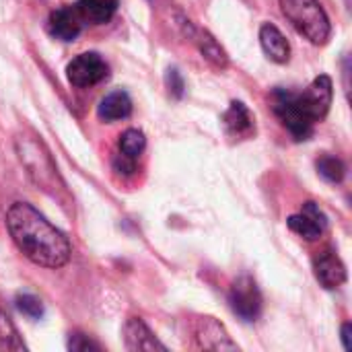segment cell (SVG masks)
Instances as JSON below:
<instances>
[{"label":"cell","instance_id":"obj_6","mask_svg":"<svg viewBox=\"0 0 352 352\" xmlns=\"http://www.w3.org/2000/svg\"><path fill=\"white\" fill-rule=\"evenodd\" d=\"M229 303L237 318L243 322H256L262 314V295L254 278L241 276L229 291Z\"/></svg>","mask_w":352,"mask_h":352},{"label":"cell","instance_id":"obj_10","mask_svg":"<svg viewBox=\"0 0 352 352\" xmlns=\"http://www.w3.org/2000/svg\"><path fill=\"white\" fill-rule=\"evenodd\" d=\"M196 340L200 349L206 351H237V344L229 338L223 324L214 318H200L196 326Z\"/></svg>","mask_w":352,"mask_h":352},{"label":"cell","instance_id":"obj_22","mask_svg":"<svg viewBox=\"0 0 352 352\" xmlns=\"http://www.w3.org/2000/svg\"><path fill=\"white\" fill-rule=\"evenodd\" d=\"M165 80H167L169 95H171L173 99H182L184 93H186V82H184V76L179 74V70H177V68H169Z\"/></svg>","mask_w":352,"mask_h":352},{"label":"cell","instance_id":"obj_20","mask_svg":"<svg viewBox=\"0 0 352 352\" xmlns=\"http://www.w3.org/2000/svg\"><path fill=\"white\" fill-rule=\"evenodd\" d=\"M16 309L31 320L43 318V303L33 295H19L16 297Z\"/></svg>","mask_w":352,"mask_h":352},{"label":"cell","instance_id":"obj_9","mask_svg":"<svg viewBox=\"0 0 352 352\" xmlns=\"http://www.w3.org/2000/svg\"><path fill=\"white\" fill-rule=\"evenodd\" d=\"M314 274L324 289H338L346 280V268L332 250H324L314 258Z\"/></svg>","mask_w":352,"mask_h":352},{"label":"cell","instance_id":"obj_18","mask_svg":"<svg viewBox=\"0 0 352 352\" xmlns=\"http://www.w3.org/2000/svg\"><path fill=\"white\" fill-rule=\"evenodd\" d=\"M316 167H318V173H320L326 182H330V184H340V182L344 179V173H346L344 163H342L338 157H332V155L320 157L318 163H316Z\"/></svg>","mask_w":352,"mask_h":352},{"label":"cell","instance_id":"obj_3","mask_svg":"<svg viewBox=\"0 0 352 352\" xmlns=\"http://www.w3.org/2000/svg\"><path fill=\"white\" fill-rule=\"evenodd\" d=\"M16 151H19L21 163L27 167V173L31 175V179L37 186H41L43 190H56L58 171L54 167L50 153L41 144V140H35V136L33 138L21 136L16 140Z\"/></svg>","mask_w":352,"mask_h":352},{"label":"cell","instance_id":"obj_8","mask_svg":"<svg viewBox=\"0 0 352 352\" xmlns=\"http://www.w3.org/2000/svg\"><path fill=\"white\" fill-rule=\"evenodd\" d=\"M289 229L307 241H316L328 227V219L316 202H305L299 214H291L287 221Z\"/></svg>","mask_w":352,"mask_h":352},{"label":"cell","instance_id":"obj_16","mask_svg":"<svg viewBox=\"0 0 352 352\" xmlns=\"http://www.w3.org/2000/svg\"><path fill=\"white\" fill-rule=\"evenodd\" d=\"M76 10L82 16V21H89L93 25H103L116 14L118 0H78Z\"/></svg>","mask_w":352,"mask_h":352},{"label":"cell","instance_id":"obj_19","mask_svg":"<svg viewBox=\"0 0 352 352\" xmlns=\"http://www.w3.org/2000/svg\"><path fill=\"white\" fill-rule=\"evenodd\" d=\"M144 146H146V138L136 128H130V130H126L120 136V153L126 155V157H130V159H134V161L142 155Z\"/></svg>","mask_w":352,"mask_h":352},{"label":"cell","instance_id":"obj_14","mask_svg":"<svg viewBox=\"0 0 352 352\" xmlns=\"http://www.w3.org/2000/svg\"><path fill=\"white\" fill-rule=\"evenodd\" d=\"M260 43H262L264 54L272 62H276V64H287L289 62L291 45H289L287 37L283 35V31L276 25H272V23L262 25V29H260Z\"/></svg>","mask_w":352,"mask_h":352},{"label":"cell","instance_id":"obj_15","mask_svg":"<svg viewBox=\"0 0 352 352\" xmlns=\"http://www.w3.org/2000/svg\"><path fill=\"white\" fill-rule=\"evenodd\" d=\"M132 113V99L126 91H113L107 97L101 99L97 107V116L103 122H116V120H126Z\"/></svg>","mask_w":352,"mask_h":352},{"label":"cell","instance_id":"obj_1","mask_svg":"<svg viewBox=\"0 0 352 352\" xmlns=\"http://www.w3.org/2000/svg\"><path fill=\"white\" fill-rule=\"evenodd\" d=\"M6 229L14 245L37 266L58 270L70 262V241L29 202H14L6 210Z\"/></svg>","mask_w":352,"mask_h":352},{"label":"cell","instance_id":"obj_24","mask_svg":"<svg viewBox=\"0 0 352 352\" xmlns=\"http://www.w3.org/2000/svg\"><path fill=\"white\" fill-rule=\"evenodd\" d=\"M113 171H118L120 175H132L136 171V161L122 155V153H118L113 157Z\"/></svg>","mask_w":352,"mask_h":352},{"label":"cell","instance_id":"obj_13","mask_svg":"<svg viewBox=\"0 0 352 352\" xmlns=\"http://www.w3.org/2000/svg\"><path fill=\"white\" fill-rule=\"evenodd\" d=\"M124 342L128 351H167L165 344H161L155 334L148 330V326L138 320L130 318L124 326Z\"/></svg>","mask_w":352,"mask_h":352},{"label":"cell","instance_id":"obj_4","mask_svg":"<svg viewBox=\"0 0 352 352\" xmlns=\"http://www.w3.org/2000/svg\"><path fill=\"white\" fill-rule=\"evenodd\" d=\"M272 109L280 124L291 132L295 140H307L314 134V122L307 118V113L301 109L297 101V93H291L287 89H276L272 93Z\"/></svg>","mask_w":352,"mask_h":352},{"label":"cell","instance_id":"obj_25","mask_svg":"<svg viewBox=\"0 0 352 352\" xmlns=\"http://www.w3.org/2000/svg\"><path fill=\"white\" fill-rule=\"evenodd\" d=\"M351 336H352V326L351 324H344V326H342V344H344V349H346V351H352Z\"/></svg>","mask_w":352,"mask_h":352},{"label":"cell","instance_id":"obj_7","mask_svg":"<svg viewBox=\"0 0 352 352\" xmlns=\"http://www.w3.org/2000/svg\"><path fill=\"white\" fill-rule=\"evenodd\" d=\"M107 74H109L107 62L95 52H87V54L76 56L66 68L68 82L78 87V89L93 87V85L101 82L103 78H107Z\"/></svg>","mask_w":352,"mask_h":352},{"label":"cell","instance_id":"obj_23","mask_svg":"<svg viewBox=\"0 0 352 352\" xmlns=\"http://www.w3.org/2000/svg\"><path fill=\"white\" fill-rule=\"evenodd\" d=\"M68 349L76 352H87L99 351L101 346H99L97 342H93L89 336H85V334H80V332H74V334H70V338H68Z\"/></svg>","mask_w":352,"mask_h":352},{"label":"cell","instance_id":"obj_11","mask_svg":"<svg viewBox=\"0 0 352 352\" xmlns=\"http://www.w3.org/2000/svg\"><path fill=\"white\" fill-rule=\"evenodd\" d=\"M223 128H225L227 136H231V138H237V140L250 138L256 132L254 113L248 109L245 103L231 101V105L223 113Z\"/></svg>","mask_w":352,"mask_h":352},{"label":"cell","instance_id":"obj_12","mask_svg":"<svg viewBox=\"0 0 352 352\" xmlns=\"http://www.w3.org/2000/svg\"><path fill=\"white\" fill-rule=\"evenodd\" d=\"M47 29L54 37L62 39V41H72L78 37L80 29H82V16L78 14L76 6H64V8H56L50 14L47 21Z\"/></svg>","mask_w":352,"mask_h":352},{"label":"cell","instance_id":"obj_17","mask_svg":"<svg viewBox=\"0 0 352 352\" xmlns=\"http://www.w3.org/2000/svg\"><path fill=\"white\" fill-rule=\"evenodd\" d=\"M196 41H198V47H200L202 56H204L212 66H217V68H227V64H229L227 52L221 47V43H219L210 33L200 31Z\"/></svg>","mask_w":352,"mask_h":352},{"label":"cell","instance_id":"obj_21","mask_svg":"<svg viewBox=\"0 0 352 352\" xmlns=\"http://www.w3.org/2000/svg\"><path fill=\"white\" fill-rule=\"evenodd\" d=\"M0 349H25L19 338H16V332L12 328V324L8 322V318H4L0 314Z\"/></svg>","mask_w":352,"mask_h":352},{"label":"cell","instance_id":"obj_5","mask_svg":"<svg viewBox=\"0 0 352 352\" xmlns=\"http://www.w3.org/2000/svg\"><path fill=\"white\" fill-rule=\"evenodd\" d=\"M332 97H334V85L328 74H320L303 93H297V101H299L301 109L307 113V118L314 124L322 122L328 116Z\"/></svg>","mask_w":352,"mask_h":352},{"label":"cell","instance_id":"obj_2","mask_svg":"<svg viewBox=\"0 0 352 352\" xmlns=\"http://www.w3.org/2000/svg\"><path fill=\"white\" fill-rule=\"evenodd\" d=\"M283 14L291 25L316 45H324L330 37V19L318 0H278Z\"/></svg>","mask_w":352,"mask_h":352}]
</instances>
